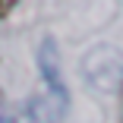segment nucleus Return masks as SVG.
<instances>
[{"label": "nucleus", "mask_w": 123, "mask_h": 123, "mask_svg": "<svg viewBox=\"0 0 123 123\" xmlns=\"http://www.w3.org/2000/svg\"><path fill=\"white\" fill-rule=\"evenodd\" d=\"M16 3H19V0H0V19H3V16H10Z\"/></svg>", "instance_id": "1"}, {"label": "nucleus", "mask_w": 123, "mask_h": 123, "mask_svg": "<svg viewBox=\"0 0 123 123\" xmlns=\"http://www.w3.org/2000/svg\"><path fill=\"white\" fill-rule=\"evenodd\" d=\"M120 123H123V82H120Z\"/></svg>", "instance_id": "2"}]
</instances>
